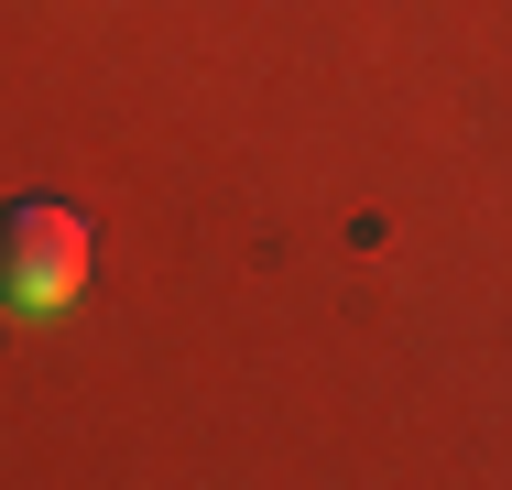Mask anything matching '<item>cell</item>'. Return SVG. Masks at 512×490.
Returning <instances> with one entry per match:
<instances>
[{"mask_svg": "<svg viewBox=\"0 0 512 490\" xmlns=\"http://www.w3.org/2000/svg\"><path fill=\"white\" fill-rule=\"evenodd\" d=\"M88 294V218L55 196H11L0 207V305L11 316H66Z\"/></svg>", "mask_w": 512, "mask_h": 490, "instance_id": "1", "label": "cell"}]
</instances>
